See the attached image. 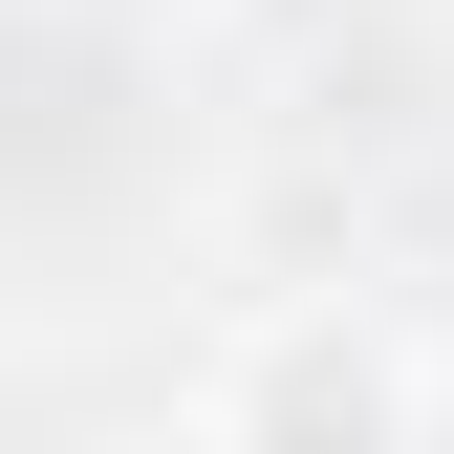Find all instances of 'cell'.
<instances>
[{
	"label": "cell",
	"instance_id": "cell-1",
	"mask_svg": "<svg viewBox=\"0 0 454 454\" xmlns=\"http://www.w3.org/2000/svg\"><path fill=\"white\" fill-rule=\"evenodd\" d=\"M195 454H433V347L389 303H260L195 368Z\"/></svg>",
	"mask_w": 454,
	"mask_h": 454
},
{
	"label": "cell",
	"instance_id": "cell-2",
	"mask_svg": "<svg viewBox=\"0 0 454 454\" xmlns=\"http://www.w3.org/2000/svg\"><path fill=\"white\" fill-rule=\"evenodd\" d=\"M87 22H130V43H174V22H216V0H87Z\"/></svg>",
	"mask_w": 454,
	"mask_h": 454
}]
</instances>
